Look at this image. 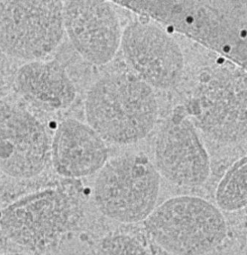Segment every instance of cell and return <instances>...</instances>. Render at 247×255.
Instances as JSON below:
<instances>
[{"instance_id":"4fadbf2b","label":"cell","mask_w":247,"mask_h":255,"mask_svg":"<svg viewBox=\"0 0 247 255\" xmlns=\"http://www.w3.org/2000/svg\"><path fill=\"white\" fill-rule=\"evenodd\" d=\"M14 82L28 103L45 111L65 110L77 96L66 69L56 60L28 62L18 70Z\"/></svg>"},{"instance_id":"2e32d148","label":"cell","mask_w":247,"mask_h":255,"mask_svg":"<svg viewBox=\"0 0 247 255\" xmlns=\"http://www.w3.org/2000/svg\"><path fill=\"white\" fill-rule=\"evenodd\" d=\"M26 255V254H23V253H8V254H4V255Z\"/></svg>"},{"instance_id":"5bb4252c","label":"cell","mask_w":247,"mask_h":255,"mask_svg":"<svg viewBox=\"0 0 247 255\" xmlns=\"http://www.w3.org/2000/svg\"><path fill=\"white\" fill-rule=\"evenodd\" d=\"M217 208L235 212L247 204V159L244 156L235 161L219 182L215 193Z\"/></svg>"},{"instance_id":"8fae6325","label":"cell","mask_w":247,"mask_h":255,"mask_svg":"<svg viewBox=\"0 0 247 255\" xmlns=\"http://www.w3.org/2000/svg\"><path fill=\"white\" fill-rule=\"evenodd\" d=\"M63 18L71 44L84 60L101 66L114 59L120 47L123 29L112 2L66 1Z\"/></svg>"},{"instance_id":"5b68a950","label":"cell","mask_w":247,"mask_h":255,"mask_svg":"<svg viewBox=\"0 0 247 255\" xmlns=\"http://www.w3.org/2000/svg\"><path fill=\"white\" fill-rule=\"evenodd\" d=\"M64 33L60 1L0 2V49L9 57L41 60L59 47Z\"/></svg>"},{"instance_id":"8992f818","label":"cell","mask_w":247,"mask_h":255,"mask_svg":"<svg viewBox=\"0 0 247 255\" xmlns=\"http://www.w3.org/2000/svg\"><path fill=\"white\" fill-rule=\"evenodd\" d=\"M247 72L220 71L198 86L186 111L213 139L232 144L247 138Z\"/></svg>"},{"instance_id":"9a60e30c","label":"cell","mask_w":247,"mask_h":255,"mask_svg":"<svg viewBox=\"0 0 247 255\" xmlns=\"http://www.w3.org/2000/svg\"><path fill=\"white\" fill-rule=\"evenodd\" d=\"M92 255H152L136 237L115 233L104 237L95 248Z\"/></svg>"},{"instance_id":"ba28073f","label":"cell","mask_w":247,"mask_h":255,"mask_svg":"<svg viewBox=\"0 0 247 255\" xmlns=\"http://www.w3.org/2000/svg\"><path fill=\"white\" fill-rule=\"evenodd\" d=\"M184 108H178L161 127L155 142L154 165L167 181L183 187H196L211 173L208 151Z\"/></svg>"},{"instance_id":"30bf717a","label":"cell","mask_w":247,"mask_h":255,"mask_svg":"<svg viewBox=\"0 0 247 255\" xmlns=\"http://www.w3.org/2000/svg\"><path fill=\"white\" fill-rule=\"evenodd\" d=\"M71 216L65 195L47 189L10 204L1 214L0 226L14 243L38 250L53 243L65 231Z\"/></svg>"},{"instance_id":"9c48e42d","label":"cell","mask_w":247,"mask_h":255,"mask_svg":"<svg viewBox=\"0 0 247 255\" xmlns=\"http://www.w3.org/2000/svg\"><path fill=\"white\" fill-rule=\"evenodd\" d=\"M50 138L42 123L17 104L0 105V169L16 178H30L45 168Z\"/></svg>"},{"instance_id":"52a82bcc","label":"cell","mask_w":247,"mask_h":255,"mask_svg":"<svg viewBox=\"0 0 247 255\" xmlns=\"http://www.w3.org/2000/svg\"><path fill=\"white\" fill-rule=\"evenodd\" d=\"M120 47L134 74L153 89L168 90L181 81L184 69L181 47L156 23H129L123 30Z\"/></svg>"},{"instance_id":"3957f363","label":"cell","mask_w":247,"mask_h":255,"mask_svg":"<svg viewBox=\"0 0 247 255\" xmlns=\"http://www.w3.org/2000/svg\"><path fill=\"white\" fill-rule=\"evenodd\" d=\"M152 240L173 255H205L226 240L227 224L220 209L207 200L179 195L156 207L146 219Z\"/></svg>"},{"instance_id":"7a4b0ae2","label":"cell","mask_w":247,"mask_h":255,"mask_svg":"<svg viewBox=\"0 0 247 255\" xmlns=\"http://www.w3.org/2000/svg\"><path fill=\"white\" fill-rule=\"evenodd\" d=\"M87 125L105 142L135 144L154 129L159 105L153 88L130 73H113L96 80L84 102Z\"/></svg>"},{"instance_id":"277c9868","label":"cell","mask_w":247,"mask_h":255,"mask_svg":"<svg viewBox=\"0 0 247 255\" xmlns=\"http://www.w3.org/2000/svg\"><path fill=\"white\" fill-rule=\"evenodd\" d=\"M160 177L144 154H126L108 160L98 173L94 199L101 213L120 223L146 220L156 208Z\"/></svg>"},{"instance_id":"7c38bea8","label":"cell","mask_w":247,"mask_h":255,"mask_svg":"<svg viewBox=\"0 0 247 255\" xmlns=\"http://www.w3.org/2000/svg\"><path fill=\"white\" fill-rule=\"evenodd\" d=\"M52 162L60 175L71 178L99 172L108 160L106 142L88 125L66 119L58 127L50 144Z\"/></svg>"},{"instance_id":"6da1fadb","label":"cell","mask_w":247,"mask_h":255,"mask_svg":"<svg viewBox=\"0 0 247 255\" xmlns=\"http://www.w3.org/2000/svg\"><path fill=\"white\" fill-rule=\"evenodd\" d=\"M111 2L151 18L247 70L246 0H119Z\"/></svg>"}]
</instances>
